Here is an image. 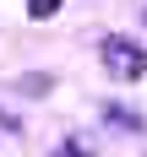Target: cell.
Segmentation results:
<instances>
[{"mask_svg": "<svg viewBox=\"0 0 147 157\" xmlns=\"http://www.w3.org/2000/svg\"><path fill=\"white\" fill-rule=\"evenodd\" d=\"M60 11V0H33V16H55Z\"/></svg>", "mask_w": 147, "mask_h": 157, "instance_id": "cell-2", "label": "cell"}, {"mask_svg": "<svg viewBox=\"0 0 147 157\" xmlns=\"http://www.w3.org/2000/svg\"><path fill=\"white\" fill-rule=\"evenodd\" d=\"M60 157H87V141H76V146H60Z\"/></svg>", "mask_w": 147, "mask_h": 157, "instance_id": "cell-3", "label": "cell"}, {"mask_svg": "<svg viewBox=\"0 0 147 157\" xmlns=\"http://www.w3.org/2000/svg\"><path fill=\"white\" fill-rule=\"evenodd\" d=\"M98 60H104L109 76H125V81L147 76V54H142V44H131V38H104V44H98Z\"/></svg>", "mask_w": 147, "mask_h": 157, "instance_id": "cell-1", "label": "cell"}]
</instances>
